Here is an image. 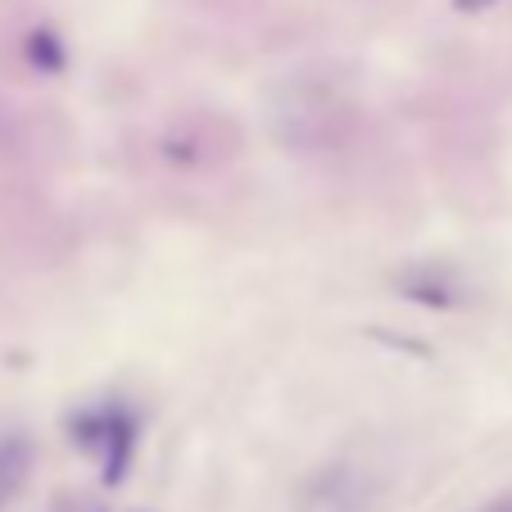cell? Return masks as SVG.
<instances>
[{
    "instance_id": "cell-1",
    "label": "cell",
    "mask_w": 512,
    "mask_h": 512,
    "mask_svg": "<svg viewBox=\"0 0 512 512\" xmlns=\"http://www.w3.org/2000/svg\"><path fill=\"white\" fill-rule=\"evenodd\" d=\"M295 512H377V476L354 463H331L300 485Z\"/></svg>"
},
{
    "instance_id": "cell-2",
    "label": "cell",
    "mask_w": 512,
    "mask_h": 512,
    "mask_svg": "<svg viewBox=\"0 0 512 512\" xmlns=\"http://www.w3.org/2000/svg\"><path fill=\"white\" fill-rule=\"evenodd\" d=\"M73 435L105 458V481L109 485L123 481L127 463H132V445H136V422L123 413V408H105V413L78 417V422H73Z\"/></svg>"
},
{
    "instance_id": "cell-3",
    "label": "cell",
    "mask_w": 512,
    "mask_h": 512,
    "mask_svg": "<svg viewBox=\"0 0 512 512\" xmlns=\"http://www.w3.org/2000/svg\"><path fill=\"white\" fill-rule=\"evenodd\" d=\"M32 476V445L23 435H0V508L19 499Z\"/></svg>"
},
{
    "instance_id": "cell-4",
    "label": "cell",
    "mask_w": 512,
    "mask_h": 512,
    "mask_svg": "<svg viewBox=\"0 0 512 512\" xmlns=\"http://www.w3.org/2000/svg\"><path fill=\"white\" fill-rule=\"evenodd\" d=\"M481 512H512V494H508V499H494L490 508H481Z\"/></svg>"
}]
</instances>
